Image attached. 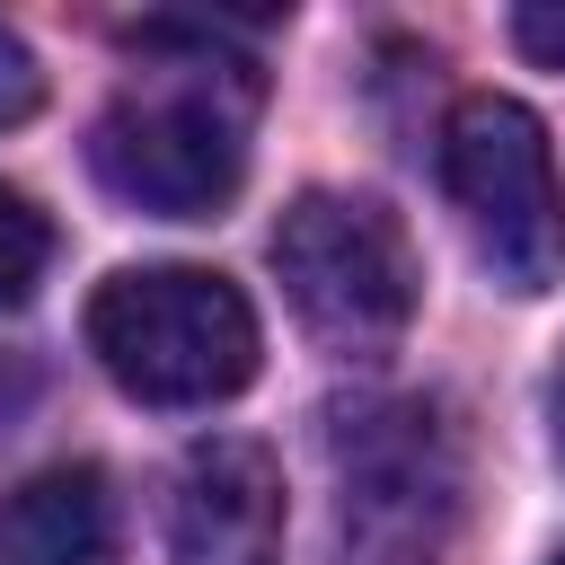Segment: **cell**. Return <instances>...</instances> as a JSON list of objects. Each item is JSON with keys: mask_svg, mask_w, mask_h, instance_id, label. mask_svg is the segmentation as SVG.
<instances>
[{"mask_svg": "<svg viewBox=\"0 0 565 565\" xmlns=\"http://www.w3.org/2000/svg\"><path fill=\"white\" fill-rule=\"evenodd\" d=\"M185 71H150L132 79L97 124H88V168L115 203L159 212V221H212L238 177H247V106H256V71L212 53V35H185Z\"/></svg>", "mask_w": 565, "mask_h": 565, "instance_id": "obj_1", "label": "cell"}, {"mask_svg": "<svg viewBox=\"0 0 565 565\" xmlns=\"http://www.w3.org/2000/svg\"><path fill=\"white\" fill-rule=\"evenodd\" d=\"M88 353L141 406H221L256 380V309L212 265H124L88 291Z\"/></svg>", "mask_w": 565, "mask_h": 565, "instance_id": "obj_2", "label": "cell"}, {"mask_svg": "<svg viewBox=\"0 0 565 565\" xmlns=\"http://www.w3.org/2000/svg\"><path fill=\"white\" fill-rule=\"evenodd\" d=\"M441 194L477 247V265L539 300L565 282V185H556V150H547V124L521 106V97H459L450 124H441Z\"/></svg>", "mask_w": 565, "mask_h": 565, "instance_id": "obj_3", "label": "cell"}, {"mask_svg": "<svg viewBox=\"0 0 565 565\" xmlns=\"http://www.w3.org/2000/svg\"><path fill=\"white\" fill-rule=\"evenodd\" d=\"M274 274H282V300L300 309V327L335 353H380L415 318V247H406L397 212L371 194L309 185L274 221Z\"/></svg>", "mask_w": 565, "mask_h": 565, "instance_id": "obj_4", "label": "cell"}, {"mask_svg": "<svg viewBox=\"0 0 565 565\" xmlns=\"http://www.w3.org/2000/svg\"><path fill=\"white\" fill-rule=\"evenodd\" d=\"M282 556V468L247 433H203L177 459L168 565H274Z\"/></svg>", "mask_w": 565, "mask_h": 565, "instance_id": "obj_5", "label": "cell"}, {"mask_svg": "<svg viewBox=\"0 0 565 565\" xmlns=\"http://www.w3.org/2000/svg\"><path fill=\"white\" fill-rule=\"evenodd\" d=\"M106 556H115L106 468L62 459L0 494V565H106Z\"/></svg>", "mask_w": 565, "mask_h": 565, "instance_id": "obj_6", "label": "cell"}, {"mask_svg": "<svg viewBox=\"0 0 565 565\" xmlns=\"http://www.w3.org/2000/svg\"><path fill=\"white\" fill-rule=\"evenodd\" d=\"M44 265H53V221H44V203L18 194V185H0V309H26L35 282H44Z\"/></svg>", "mask_w": 565, "mask_h": 565, "instance_id": "obj_7", "label": "cell"}, {"mask_svg": "<svg viewBox=\"0 0 565 565\" xmlns=\"http://www.w3.org/2000/svg\"><path fill=\"white\" fill-rule=\"evenodd\" d=\"M35 106H44V71H35V53L0 26V132H9V124H26Z\"/></svg>", "mask_w": 565, "mask_h": 565, "instance_id": "obj_8", "label": "cell"}, {"mask_svg": "<svg viewBox=\"0 0 565 565\" xmlns=\"http://www.w3.org/2000/svg\"><path fill=\"white\" fill-rule=\"evenodd\" d=\"M512 44L547 71H565V0H521L512 9Z\"/></svg>", "mask_w": 565, "mask_h": 565, "instance_id": "obj_9", "label": "cell"}, {"mask_svg": "<svg viewBox=\"0 0 565 565\" xmlns=\"http://www.w3.org/2000/svg\"><path fill=\"white\" fill-rule=\"evenodd\" d=\"M547 424H556V459H565V362H556V388H547Z\"/></svg>", "mask_w": 565, "mask_h": 565, "instance_id": "obj_10", "label": "cell"}, {"mask_svg": "<svg viewBox=\"0 0 565 565\" xmlns=\"http://www.w3.org/2000/svg\"><path fill=\"white\" fill-rule=\"evenodd\" d=\"M547 565H565V547H556V556H547Z\"/></svg>", "mask_w": 565, "mask_h": 565, "instance_id": "obj_11", "label": "cell"}]
</instances>
